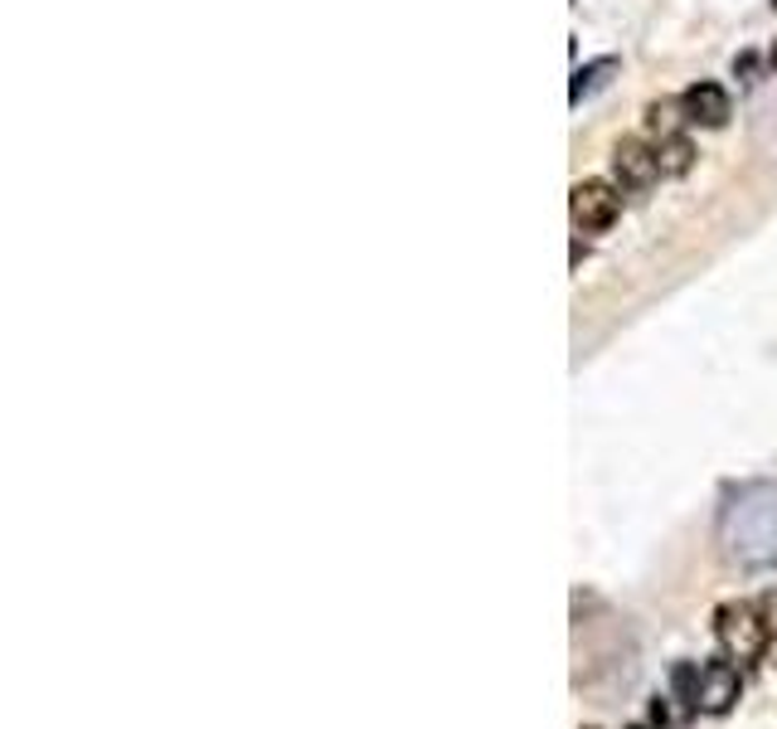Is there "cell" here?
<instances>
[{"mask_svg":"<svg viewBox=\"0 0 777 729\" xmlns=\"http://www.w3.org/2000/svg\"><path fill=\"white\" fill-rule=\"evenodd\" d=\"M647 729H676V725H651V720H647Z\"/></svg>","mask_w":777,"mask_h":729,"instance_id":"7c38bea8","label":"cell"},{"mask_svg":"<svg viewBox=\"0 0 777 729\" xmlns=\"http://www.w3.org/2000/svg\"><path fill=\"white\" fill-rule=\"evenodd\" d=\"M680 108H686L690 127L719 131V127H729V117H734V98H729L725 83H709V78H700V83H690L686 92H680Z\"/></svg>","mask_w":777,"mask_h":729,"instance_id":"5b68a950","label":"cell"},{"mask_svg":"<svg viewBox=\"0 0 777 729\" xmlns=\"http://www.w3.org/2000/svg\"><path fill=\"white\" fill-rule=\"evenodd\" d=\"M608 73H618V59H593V63H583L579 73H573V88H569V102L579 108V102L588 98V92H598L602 83H608Z\"/></svg>","mask_w":777,"mask_h":729,"instance_id":"ba28073f","label":"cell"},{"mask_svg":"<svg viewBox=\"0 0 777 729\" xmlns=\"http://www.w3.org/2000/svg\"><path fill=\"white\" fill-rule=\"evenodd\" d=\"M608 180H618L627 195H641V190H651L656 180H666L656 146L647 137H622L618 146H612V176Z\"/></svg>","mask_w":777,"mask_h":729,"instance_id":"3957f363","label":"cell"},{"mask_svg":"<svg viewBox=\"0 0 777 729\" xmlns=\"http://www.w3.org/2000/svg\"><path fill=\"white\" fill-rule=\"evenodd\" d=\"M758 613H763V628H768V642L777 638V589H768L758 599Z\"/></svg>","mask_w":777,"mask_h":729,"instance_id":"30bf717a","label":"cell"},{"mask_svg":"<svg viewBox=\"0 0 777 729\" xmlns=\"http://www.w3.org/2000/svg\"><path fill=\"white\" fill-rule=\"evenodd\" d=\"M773 10H777V0H773Z\"/></svg>","mask_w":777,"mask_h":729,"instance_id":"5bb4252c","label":"cell"},{"mask_svg":"<svg viewBox=\"0 0 777 729\" xmlns=\"http://www.w3.org/2000/svg\"><path fill=\"white\" fill-rule=\"evenodd\" d=\"M715 638L719 652L734 661H758L768 657V628H763L758 599H729L715 608Z\"/></svg>","mask_w":777,"mask_h":729,"instance_id":"6da1fadb","label":"cell"},{"mask_svg":"<svg viewBox=\"0 0 777 729\" xmlns=\"http://www.w3.org/2000/svg\"><path fill=\"white\" fill-rule=\"evenodd\" d=\"M700 676H705L700 661H676V667H671V696L680 700V706L695 710V700H700ZM695 715H700V710H695Z\"/></svg>","mask_w":777,"mask_h":729,"instance_id":"9c48e42d","label":"cell"},{"mask_svg":"<svg viewBox=\"0 0 777 729\" xmlns=\"http://www.w3.org/2000/svg\"><path fill=\"white\" fill-rule=\"evenodd\" d=\"M744 696V676L734 667V657H715L705 661V676H700V700H695V710L709 715V720H725V715L739 706Z\"/></svg>","mask_w":777,"mask_h":729,"instance_id":"277c9868","label":"cell"},{"mask_svg":"<svg viewBox=\"0 0 777 729\" xmlns=\"http://www.w3.org/2000/svg\"><path fill=\"white\" fill-rule=\"evenodd\" d=\"M622 185L618 180H579L569 190V215L579 234H608L622 219Z\"/></svg>","mask_w":777,"mask_h":729,"instance_id":"7a4b0ae2","label":"cell"},{"mask_svg":"<svg viewBox=\"0 0 777 729\" xmlns=\"http://www.w3.org/2000/svg\"><path fill=\"white\" fill-rule=\"evenodd\" d=\"M588 729H593V725H588Z\"/></svg>","mask_w":777,"mask_h":729,"instance_id":"9a60e30c","label":"cell"},{"mask_svg":"<svg viewBox=\"0 0 777 729\" xmlns=\"http://www.w3.org/2000/svg\"><path fill=\"white\" fill-rule=\"evenodd\" d=\"M773 69H777V45H773Z\"/></svg>","mask_w":777,"mask_h":729,"instance_id":"4fadbf2b","label":"cell"},{"mask_svg":"<svg viewBox=\"0 0 777 729\" xmlns=\"http://www.w3.org/2000/svg\"><path fill=\"white\" fill-rule=\"evenodd\" d=\"M690 122H686V108H680V98H656L647 102V112H641V137L651 146L671 141V137H686Z\"/></svg>","mask_w":777,"mask_h":729,"instance_id":"8992f818","label":"cell"},{"mask_svg":"<svg viewBox=\"0 0 777 729\" xmlns=\"http://www.w3.org/2000/svg\"><path fill=\"white\" fill-rule=\"evenodd\" d=\"M583 258H588V244H583V234H573V254H569V263H573V268H579Z\"/></svg>","mask_w":777,"mask_h":729,"instance_id":"8fae6325","label":"cell"},{"mask_svg":"<svg viewBox=\"0 0 777 729\" xmlns=\"http://www.w3.org/2000/svg\"><path fill=\"white\" fill-rule=\"evenodd\" d=\"M656 156H661V176L666 180H680V176H690V166H695V141H690V131L686 137H671V141H661L656 146Z\"/></svg>","mask_w":777,"mask_h":729,"instance_id":"52a82bcc","label":"cell"}]
</instances>
